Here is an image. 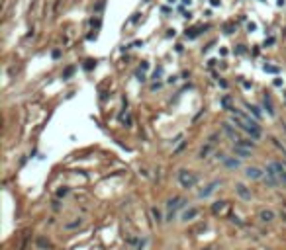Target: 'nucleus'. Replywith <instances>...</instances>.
<instances>
[{
	"instance_id": "nucleus-1",
	"label": "nucleus",
	"mask_w": 286,
	"mask_h": 250,
	"mask_svg": "<svg viewBox=\"0 0 286 250\" xmlns=\"http://www.w3.org/2000/svg\"><path fill=\"white\" fill-rule=\"evenodd\" d=\"M196 180H198V178L192 174L190 170H184V168H182V170L178 172V182H180V186H182V188H186V190H188V188H194Z\"/></svg>"
},
{
	"instance_id": "nucleus-2",
	"label": "nucleus",
	"mask_w": 286,
	"mask_h": 250,
	"mask_svg": "<svg viewBox=\"0 0 286 250\" xmlns=\"http://www.w3.org/2000/svg\"><path fill=\"white\" fill-rule=\"evenodd\" d=\"M245 176H247L249 180H259V178H263V172H261V168H257V166H249V168H245Z\"/></svg>"
},
{
	"instance_id": "nucleus-3",
	"label": "nucleus",
	"mask_w": 286,
	"mask_h": 250,
	"mask_svg": "<svg viewBox=\"0 0 286 250\" xmlns=\"http://www.w3.org/2000/svg\"><path fill=\"white\" fill-rule=\"evenodd\" d=\"M218 186H220V182H218V180H216V182H212V184H208L204 190H200V192H198V197H208V196H212V194L216 192V188H218Z\"/></svg>"
},
{
	"instance_id": "nucleus-4",
	"label": "nucleus",
	"mask_w": 286,
	"mask_h": 250,
	"mask_svg": "<svg viewBox=\"0 0 286 250\" xmlns=\"http://www.w3.org/2000/svg\"><path fill=\"white\" fill-rule=\"evenodd\" d=\"M235 192H237V196L241 197V199H245V201H249V199H251V190H247L245 184H237V186H235Z\"/></svg>"
},
{
	"instance_id": "nucleus-5",
	"label": "nucleus",
	"mask_w": 286,
	"mask_h": 250,
	"mask_svg": "<svg viewBox=\"0 0 286 250\" xmlns=\"http://www.w3.org/2000/svg\"><path fill=\"white\" fill-rule=\"evenodd\" d=\"M263 106H264V109L268 111V115H275V106H273V100H270V94H268V92L263 94Z\"/></svg>"
},
{
	"instance_id": "nucleus-6",
	"label": "nucleus",
	"mask_w": 286,
	"mask_h": 250,
	"mask_svg": "<svg viewBox=\"0 0 286 250\" xmlns=\"http://www.w3.org/2000/svg\"><path fill=\"white\" fill-rule=\"evenodd\" d=\"M275 168H276V176H278V180H280V184L286 188V168L284 164L280 162H275Z\"/></svg>"
},
{
	"instance_id": "nucleus-7",
	"label": "nucleus",
	"mask_w": 286,
	"mask_h": 250,
	"mask_svg": "<svg viewBox=\"0 0 286 250\" xmlns=\"http://www.w3.org/2000/svg\"><path fill=\"white\" fill-rule=\"evenodd\" d=\"M233 152L239 156V158H247V156H251V151L249 149H245L241 145H233Z\"/></svg>"
},
{
	"instance_id": "nucleus-8",
	"label": "nucleus",
	"mask_w": 286,
	"mask_h": 250,
	"mask_svg": "<svg viewBox=\"0 0 286 250\" xmlns=\"http://www.w3.org/2000/svg\"><path fill=\"white\" fill-rule=\"evenodd\" d=\"M259 219H261L263 223H270V221H275V211H270V209H263V211L259 213Z\"/></svg>"
},
{
	"instance_id": "nucleus-9",
	"label": "nucleus",
	"mask_w": 286,
	"mask_h": 250,
	"mask_svg": "<svg viewBox=\"0 0 286 250\" xmlns=\"http://www.w3.org/2000/svg\"><path fill=\"white\" fill-rule=\"evenodd\" d=\"M198 207H190V209H186L184 213H182V221H192L194 217H198Z\"/></svg>"
},
{
	"instance_id": "nucleus-10",
	"label": "nucleus",
	"mask_w": 286,
	"mask_h": 250,
	"mask_svg": "<svg viewBox=\"0 0 286 250\" xmlns=\"http://www.w3.org/2000/svg\"><path fill=\"white\" fill-rule=\"evenodd\" d=\"M223 164H225L227 168H231V170L239 168V160H237V158H225V160H223Z\"/></svg>"
},
{
	"instance_id": "nucleus-11",
	"label": "nucleus",
	"mask_w": 286,
	"mask_h": 250,
	"mask_svg": "<svg viewBox=\"0 0 286 250\" xmlns=\"http://www.w3.org/2000/svg\"><path fill=\"white\" fill-rule=\"evenodd\" d=\"M247 109H249V111L253 113V115L257 117V119H261V111H259V108H257V106H251V104H247Z\"/></svg>"
},
{
	"instance_id": "nucleus-12",
	"label": "nucleus",
	"mask_w": 286,
	"mask_h": 250,
	"mask_svg": "<svg viewBox=\"0 0 286 250\" xmlns=\"http://www.w3.org/2000/svg\"><path fill=\"white\" fill-rule=\"evenodd\" d=\"M151 213H153V219L157 221V223H163V215H161V211H159L157 207H153V209H151Z\"/></svg>"
},
{
	"instance_id": "nucleus-13",
	"label": "nucleus",
	"mask_w": 286,
	"mask_h": 250,
	"mask_svg": "<svg viewBox=\"0 0 286 250\" xmlns=\"http://www.w3.org/2000/svg\"><path fill=\"white\" fill-rule=\"evenodd\" d=\"M223 131H225V133L229 135L231 139H235V131H233V127H231L229 123H223Z\"/></svg>"
},
{
	"instance_id": "nucleus-14",
	"label": "nucleus",
	"mask_w": 286,
	"mask_h": 250,
	"mask_svg": "<svg viewBox=\"0 0 286 250\" xmlns=\"http://www.w3.org/2000/svg\"><path fill=\"white\" fill-rule=\"evenodd\" d=\"M220 104H221V106H223V108H225V109H229V111H231V109H233V108H231V106H229V104H231L229 96H223V98H221V102H220Z\"/></svg>"
},
{
	"instance_id": "nucleus-15",
	"label": "nucleus",
	"mask_w": 286,
	"mask_h": 250,
	"mask_svg": "<svg viewBox=\"0 0 286 250\" xmlns=\"http://www.w3.org/2000/svg\"><path fill=\"white\" fill-rule=\"evenodd\" d=\"M223 203H225V201H216V203H214V207H212V211H214V213H218V211H221V207H223Z\"/></svg>"
},
{
	"instance_id": "nucleus-16",
	"label": "nucleus",
	"mask_w": 286,
	"mask_h": 250,
	"mask_svg": "<svg viewBox=\"0 0 286 250\" xmlns=\"http://www.w3.org/2000/svg\"><path fill=\"white\" fill-rule=\"evenodd\" d=\"M75 72V66H69V68H65V72H63V78H69V76Z\"/></svg>"
},
{
	"instance_id": "nucleus-17",
	"label": "nucleus",
	"mask_w": 286,
	"mask_h": 250,
	"mask_svg": "<svg viewBox=\"0 0 286 250\" xmlns=\"http://www.w3.org/2000/svg\"><path fill=\"white\" fill-rule=\"evenodd\" d=\"M37 244H39L41 248H49V246H51V244H49V242H47L45 239H37Z\"/></svg>"
},
{
	"instance_id": "nucleus-18",
	"label": "nucleus",
	"mask_w": 286,
	"mask_h": 250,
	"mask_svg": "<svg viewBox=\"0 0 286 250\" xmlns=\"http://www.w3.org/2000/svg\"><path fill=\"white\" fill-rule=\"evenodd\" d=\"M263 68H264V72H278V68H276V66H270V65H264Z\"/></svg>"
},
{
	"instance_id": "nucleus-19",
	"label": "nucleus",
	"mask_w": 286,
	"mask_h": 250,
	"mask_svg": "<svg viewBox=\"0 0 286 250\" xmlns=\"http://www.w3.org/2000/svg\"><path fill=\"white\" fill-rule=\"evenodd\" d=\"M80 223H82V221H80V219H77V221H73V223H69V225H67V229H75V227H78Z\"/></svg>"
},
{
	"instance_id": "nucleus-20",
	"label": "nucleus",
	"mask_w": 286,
	"mask_h": 250,
	"mask_svg": "<svg viewBox=\"0 0 286 250\" xmlns=\"http://www.w3.org/2000/svg\"><path fill=\"white\" fill-rule=\"evenodd\" d=\"M208 152H210V145H208V147H204V149L200 151V154H198V156H200V158H204V156H206Z\"/></svg>"
},
{
	"instance_id": "nucleus-21",
	"label": "nucleus",
	"mask_w": 286,
	"mask_h": 250,
	"mask_svg": "<svg viewBox=\"0 0 286 250\" xmlns=\"http://www.w3.org/2000/svg\"><path fill=\"white\" fill-rule=\"evenodd\" d=\"M104 6H106V0H100L98 4H96V8H94V10H96V12H100L102 8H104Z\"/></svg>"
},
{
	"instance_id": "nucleus-22",
	"label": "nucleus",
	"mask_w": 286,
	"mask_h": 250,
	"mask_svg": "<svg viewBox=\"0 0 286 250\" xmlns=\"http://www.w3.org/2000/svg\"><path fill=\"white\" fill-rule=\"evenodd\" d=\"M247 29H249V32H257V23L249 22V23H247Z\"/></svg>"
},
{
	"instance_id": "nucleus-23",
	"label": "nucleus",
	"mask_w": 286,
	"mask_h": 250,
	"mask_svg": "<svg viewBox=\"0 0 286 250\" xmlns=\"http://www.w3.org/2000/svg\"><path fill=\"white\" fill-rule=\"evenodd\" d=\"M223 29H225V33L229 35V33H233V25H231V23H225V27H223Z\"/></svg>"
},
{
	"instance_id": "nucleus-24",
	"label": "nucleus",
	"mask_w": 286,
	"mask_h": 250,
	"mask_svg": "<svg viewBox=\"0 0 286 250\" xmlns=\"http://www.w3.org/2000/svg\"><path fill=\"white\" fill-rule=\"evenodd\" d=\"M92 66H96V63H94V61H86V65H84V68H86V70H90Z\"/></svg>"
},
{
	"instance_id": "nucleus-25",
	"label": "nucleus",
	"mask_w": 286,
	"mask_h": 250,
	"mask_svg": "<svg viewBox=\"0 0 286 250\" xmlns=\"http://www.w3.org/2000/svg\"><path fill=\"white\" fill-rule=\"evenodd\" d=\"M67 194H69V190H67V188H63V190H59V192H57V196H59V197L67 196Z\"/></svg>"
},
{
	"instance_id": "nucleus-26",
	"label": "nucleus",
	"mask_w": 286,
	"mask_h": 250,
	"mask_svg": "<svg viewBox=\"0 0 286 250\" xmlns=\"http://www.w3.org/2000/svg\"><path fill=\"white\" fill-rule=\"evenodd\" d=\"M275 37H268V39H266V41H264V47H266V45H275Z\"/></svg>"
},
{
	"instance_id": "nucleus-27",
	"label": "nucleus",
	"mask_w": 286,
	"mask_h": 250,
	"mask_svg": "<svg viewBox=\"0 0 286 250\" xmlns=\"http://www.w3.org/2000/svg\"><path fill=\"white\" fill-rule=\"evenodd\" d=\"M51 57H53V59H59V57H61V51H59V49H55V51L51 53Z\"/></svg>"
},
{
	"instance_id": "nucleus-28",
	"label": "nucleus",
	"mask_w": 286,
	"mask_h": 250,
	"mask_svg": "<svg viewBox=\"0 0 286 250\" xmlns=\"http://www.w3.org/2000/svg\"><path fill=\"white\" fill-rule=\"evenodd\" d=\"M137 80H139V82H145V74H143V72L139 74V72H137Z\"/></svg>"
},
{
	"instance_id": "nucleus-29",
	"label": "nucleus",
	"mask_w": 286,
	"mask_h": 250,
	"mask_svg": "<svg viewBox=\"0 0 286 250\" xmlns=\"http://www.w3.org/2000/svg\"><path fill=\"white\" fill-rule=\"evenodd\" d=\"M190 2H192V0H182V4H188V6H190Z\"/></svg>"
},
{
	"instance_id": "nucleus-30",
	"label": "nucleus",
	"mask_w": 286,
	"mask_h": 250,
	"mask_svg": "<svg viewBox=\"0 0 286 250\" xmlns=\"http://www.w3.org/2000/svg\"><path fill=\"white\" fill-rule=\"evenodd\" d=\"M169 2H171V4H173V2H176V0H169Z\"/></svg>"
}]
</instances>
